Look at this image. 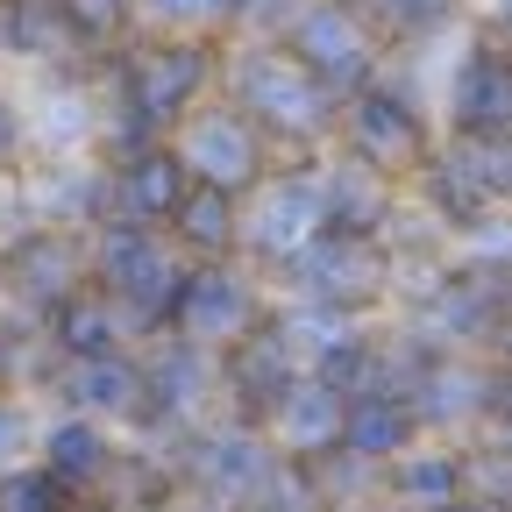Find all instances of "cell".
<instances>
[{
	"label": "cell",
	"mask_w": 512,
	"mask_h": 512,
	"mask_svg": "<svg viewBox=\"0 0 512 512\" xmlns=\"http://www.w3.org/2000/svg\"><path fill=\"white\" fill-rule=\"evenodd\" d=\"M264 434H271V448H278L285 463H313V456H328L335 434H342V392L299 370L285 392H278V406L264 413Z\"/></svg>",
	"instance_id": "obj_20"
},
{
	"label": "cell",
	"mask_w": 512,
	"mask_h": 512,
	"mask_svg": "<svg viewBox=\"0 0 512 512\" xmlns=\"http://www.w3.org/2000/svg\"><path fill=\"white\" fill-rule=\"evenodd\" d=\"M36 349H43V377H50L57 363H86V356L128 349V335H121L114 306L100 299V285L86 278V285H72V292H64V299L36 320Z\"/></svg>",
	"instance_id": "obj_18"
},
{
	"label": "cell",
	"mask_w": 512,
	"mask_h": 512,
	"mask_svg": "<svg viewBox=\"0 0 512 512\" xmlns=\"http://www.w3.org/2000/svg\"><path fill=\"white\" fill-rule=\"evenodd\" d=\"M313 185H320V228H349V235H392L399 228V192L392 178L363 171L342 150H320L313 157Z\"/></svg>",
	"instance_id": "obj_15"
},
{
	"label": "cell",
	"mask_w": 512,
	"mask_h": 512,
	"mask_svg": "<svg viewBox=\"0 0 512 512\" xmlns=\"http://www.w3.org/2000/svg\"><path fill=\"white\" fill-rule=\"evenodd\" d=\"M164 456H171L178 498L207 505V512H249L256 491L271 484V470L285 463L278 448H271V434L249 427V420H235V413L192 427V434H178V441H164Z\"/></svg>",
	"instance_id": "obj_5"
},
{
	"label": "cell",
	"mask_w": 512,
	"mask_h": 512,
	"mask_svg": "<svg viewBox=\"0 0 512 512\" xmlns=\"http://www.w3.org/2000/svg\"><path fill=\"white\" fill-rule=\"evenodd\" d=\"M185 164H178V150H171V136H150V143H136V150H121V157H107V171H100V214H121V221H143V228H164L171 221V207L185 200Z\"/></svg>",
	"instance_id": "obj_14"
},
{
	"label": "cell",
	"mask_w": 512,
	"mask_h": 512,
	"mask_svg": "<svg viewBox=\"0 0 512 512\" xmlns=\"http://www.w3.org/2000/svg\"><path fill=\"white\" fill-rule=\"evenodd\" d=\"M72 285H86V228L36 221L15 242H0V320L36 328Z\"/></svg>",
	"instance_id": "obj_10"
},
{
	"label": "cell",
	"mask_w": 512,
	"mask_h": 512,
	"mask_svg": "<svg viewBox=\"0 0 512 512\" xmlns=\"http://www.w3.org/2000/svg\"><path fill=\"white\" fill-rule=\"evenodd\" d=\"M36 463L72 491V498H107L114 463H121V434L86 420V413H50L36 427Z\"/></svg>",
	"instance_id": "obj_16"
},
{
	"label": "cell",
	"mask_w": 512,
	"mask_h": 512,
	"mask_svg": "<svg viewBox=\"0 0 512 512\" xmlns=\"http://www.w3.org/2000/svg\"><path fill=\"white\" fill-rule=\"evenodd\" d=\"M320 235V185H313V157L271 164V178L242 192V242H235V264L278 278L292 256Z\"/></svg>",
	"instance_id": "obj_8"
},
{
	"label": "cell",
	"mask_w": 512,
	"mask_h": 512,
	"mask_svg": "<svg viewBox=\"0 0 512 512\" xmlns=\"http://www.w3.org/2000/svg\"><path fill=\"white\" fill-rule=\"evenodd\" d=\"M214 93L264 128V143L278 150V164L320 157L335 143V107L342 100L313 72H299V64L278 50V36H242L235 50H221V86Z\"/></svg>",
	"instance_id": "obj_2"
},
{
	"label": "cell",
	"mask_w": 512,
	"mask_h": 512,
	"mask_svg": "<svg viewBox=\"0 0 512 512\" xmlns=\"http://www.w3.org/2000/svg\"><path fill=\"white\" fill-rule=\"evenodd\" d=\"M171 150H178V164H185L192 185H221V192H235V200L256 192L271 178V164H278V150L264 143V128H256L242 107H228L221 93H207L200 107L171 128Z\"/></svg>",
	"instance_id": "obj_7"
},
{
	"label": "cell",
	"mask_w": 512,
	"mask_h": 512,
	"mask_svg": "<svg viewBox=\"0 0 512 512\" xmlns=\"http://www.w3.org/2000/svg\"><path fill=\"white\" fill-rule=\"evenodd\" d=\"M22 157H29V114H22L8 93H0V178H15Z\"/></svg>",
	"instance_id": "obj_27"
},
{
	"label": "cell",
	"mask_w": 512,
	"mask_h": 512,
	"mask_svg": "<svg viewBox=\"0 0 512 512\" xmlns=\"http://www.w3.org/2000/svg\"><path fill=\"white\" fill-rule=\"evenodd\" d=\"M221 86V36L207 29H143L114 43V107H107V136L100 150L121 157L150 136H171V128L200 107Z\"/></svg>",
	"instance_id": "obj_1"
},
{
	"label": "cell",
	"mask_w": 512,
	"mask_h": 512,
	"mask_svg": "<svg viewBox=\"0 0 512 512\" xmlns=\"http://www.w3.org/2000/svg\"><path fill=\"white\" fill-rule=\"evenodd\" d=\"M264 313H271V299H264V278L249 264H185L178 299L164 313V335H178L192 349H228Z\"/></svg>",
	"instance_id": "obj_11"
},
{
	"label": "cell",
	"mask_w": 512,
	"mask_h": 512,
	"mask_svg": "<svg viewBox=\"0 0 512 512\" xmlns=\"http://www.w3.org/2000/svg\"><path fill=\"white\" fill-rule=\"evenodd\" d=\"M64 512H114V505H107V498H72Z\"/></svg>",
	"instance_id": "obj_30"
},
{
	"label": "cell",
	"mask_w": 512,
	"mask_h": 512,
	"mask_svg": "<svg viewBox=\"0 0 512 512\" xmlns=\"http://www.w3.org/2000/svg\"><path fill=\"white\" fill-rule=\"evenodd\" d=\"M328 512H392L384 498H363V505H328Z\"/></svg>",
	"instance_id": "obj_31"
},
{
	"label": "cell",
	"mask_w": 512,
	"mask_h": 512,
	"mask_svg": "<svg viewBox=\"0 0 512 512\" xmlns=\"http://www.w3.org/2000/svg\"><path fill=\"white\" fill-rule=\"evenodd\" d=\"M36 456V413L22 392H0V470H15Z\"/></svg>",
	"instance_id": "obj_26"
},
{
	"label": "cell",
	"mask_w": 512,
	"mask_h": 512,
	"mask_svg": "<svg viewBox=\"0 0 512 512\" xmlns=\"http://www.w3.org/2000/svg\"><path fill=\"white\" fill-rule=\"evenodd\" d=\"M86 278H93L100 299L114 306L121 335H128V342H150V335H164V313H171V299H178L185 256L171 249L164 228L100 214V221L86 228Z\"/></svg>",
	"instance_id": "obj_3"
},
{
	"label": "cell",
	"mask_w": 512,
	"mask_h": 512,
	"mask_svg": "<svg viewBox=\"0 0 512 512\" xmlns=\"http://www.w3.org/2000/svg\"><path fill=\"white\" fill-rule=\"evenodd\" d=\"M420 434H427V427H420V413L406 406L399 384H363V392L342 399V434H335V448L384 470L392 456H406Z\"/></svg>",
	"instance_id": "obj_19"
},
{
	"label": "cell",
	"mask_w": 512,
	"mask_h": 512,
	"mask_svg": "<svg viewBox=\"0 0 512 512\" xmlns=\"http://www.w3.org/2000/svg\"><path fill=\"white\" fill-rule=\"evenodd\" d=\"M72 505V491H64L36 456L15 463V470H0V512H64Z\"/></svg>",
	"instance_id": "obj_25"
},
{
	"label": "cell",
	"mask_w": 512,
	"mask_h": 512,
	"mask_svg": "<svg viewBox=\"0 0 512 512\" xmlns=\"http://www.w3.org/2000/svg\"><path fill=\"white\" fill-rule=\"evenodd\" d=\"M470 491V441H441V434H420L406 456H392L377 470V498L392 512H434L448 498Z\"/></svg>",
	"instance_id": "obj_17"
},
{
	"label": "cell",
	"mask_w": 512,
	"mask_h": 512,
	"mask_svg": "<svg viewBox=\"0 0 512 512\" xmlns=\"http://www.w3.org/2000/svg\"><path fill=\"white\" fill-rule=\"evenodd\" d=\"M171 249L185 264H235V242H242V200L221 185H185V200L164 221Z\"/></svg>",
	"instance_id": "obj_21"
},
{
	"label": "cell",
	"mask_w": 512,
	"mask_h": 512,
	"mask_svg": "<svg viewBox=\"0 0 512 512\" xmlns=\"http://www.w3.org/2000/svg\"><path fill=\"white\" fill-rule=\"evenodd\" d=\"M484 356L512 363V299H505V306H498V320H491V342H484Z\"/></svg>",
	"instance_id": "obj_28"
},
{
	"label": "cell",
	"mask_w": 512,
	"mask_h": 512,
	"mask_svg": "<svg viewBox=\"0 0 512 512\" xmlns=\"http://www.w3.org/2000/svg\"><path fill=\"white\" fill-rule=\"evenodd\" d=\"M441 143H477V150H505L512 143V43L477 29L456 50L448 72V114H441Z\"/></svg>",
	"instance_id": "obj_12"
},
{
	"label": "cell",
	"mask_w": 512,
	"mask_h": 512,
	"mask_svg": "<svg viewBox=\"0 0 512 512\" xmlns=\"http://www.w3.org/2000/svg\"><path fill=\"white\" fill-rule=\"evenodd\" d=\"M228 15H235V0H128V22L136 29H207V36H221L228 29Z\"/></svg>",
	"instance_id": "obj_24"
},
{
	"label": "cell",
	"mask_w": 512,
	"mask_h": 512,
	"mask_svg": "<svg viewBox=\"0 0 512 512\" xmlns=\"http://www.w3.org/2000/svg\"><path fill=\"white\" fill-rule=\"evenodd\" d=\"M50 15L64 22V36H72L79 50H114L121 36H136L128 0H50Z\"/></svg>",
	"instance_id": "obj_23"
},
{
	"label": "cell",
	"mask_w": 512,
	"mask_h": 512,
	"mask_svg": "<svg viewBox=\"0 0 512 512\" xmlns=\"http://www.w3.org/2000/svg\"><path fill=\"white\" fill-rule=\"evenodd\" d=\"M434 121H427V107L392 79V72H377V79H363L342 107H335V143L328 150H342V157H356L363 171H377V178H392V185H413V171L434 157Z\"/></svg>",
	"instance_id": "obj_6"
},
{
	"label": "cell",
	"mask_w": 512,
	"mask_h": 512,
	"mask_svg": "<svg viewBox=\"0 0 512 512\" xmlns=\"http://www.w3.org/2000/svg\"><path fill=\"white\" fill-rule=\"evenodd\" d=\"M342 8L370 36H384V50H392V43H420V36L456 22V0H342Z\"/></svg>",
	"instance_id": "obj_22"
},
{
	"label": "cell",
	"mask_w": 512,
	"mask_h": 512,
	"mask_svg": "<svg viewBox=\"0 0 512 512\" xmlns=\"http://www.w3.org/2000/svg\"><path fill=\"white\" fill-rule=\"evenodd\" d=\"M434 512H498V505H484V498H470V491H463V498H448V505H434Z\"/></svg>",
	"instance_id": "obj_29"
},
{
	"label": "cell",
	"mask_w": 512,
	"mask_h": 512,
	"mask_svg": "<svg viewBox=\"0 0 512 512\" xmlns=\"http://www.w3.org/2000/svg\"><path fill=\"white\" fill-rule=\"evenodd\" d=\"M278 50L313 72L335 100H349L363 79L384 72V36H370L342 0H292V15L278 22Z\"/></svg>",
	"instance_id": "obj_9"
},
{
	"label": "cell",
	"mask_w": 512,
	"mask_h": 512,
	"mask_svg": "<svg viewBox=\"0 0 512 512\" xmlns=\"http://www.w3.org/2000/svg\"><path fill=\"white\" fill-rule=\"evenodd\" d=\"M278 278H285V292L299 306L342 313V320H377L384 306H399V292H406V256H399L392 235L320 228Z\"/></svg>",
	"instance_id": "obj_4"
},
{
	"label": "cell",
	"mask_w": 512,
	"mask_h": 512,
	"mask_svg": "<svg viewBox=\"0 0 512 512\" xmlns=\"http://www.w3.org/2000/svg\"><path fill=\"white\" fill-rule=\"evenodd\" d=\"M456 8H463V0H456Z\"/></svg>",
	"instance_id": "obj_33"
},
{
	"label": "cell",
	"mask_w": 512,
	"mask_h": 512,
	"mask_svg": "<svg viewBox=\"0 0 512 512\" xmlns=\"http://www.w3.org/2000/svg\"><path fill=\"white\" fill-rule=\"evenodd\" d=\"M50 392L64 399V413H86L114 434H143L157 441V420H150V384H143V356L136 342L114 349V356H86V363H57L50 370Z\"/></svg>",
	"instance_id": "obj_13"
},
{
	"label": "cell",
	"mask_w": 512,
	"mask_h": 512,
	"mask_svg": "<svg viewBox=\"0 0 512 512\" xmlns=\"http://www.w3.org/2000/svg\"><path fill=\"white\" fill-rule=\"evenodd\" d=\"M505 200H512V150H505Z\"/></svg>",
	"instance_id": "obj_32"
}]
</instances>
